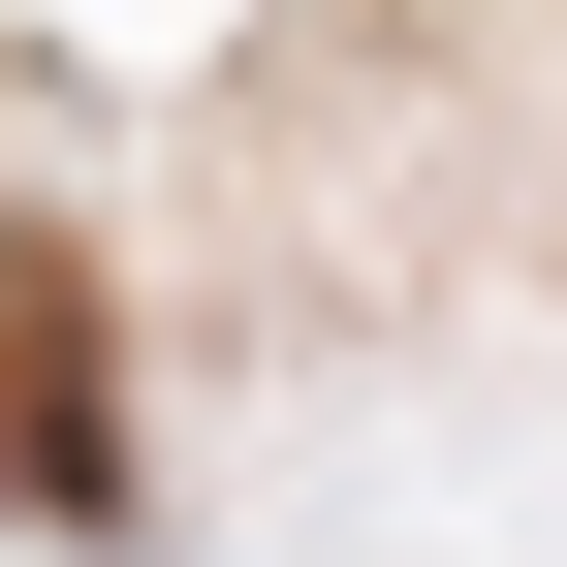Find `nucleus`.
<instances>
[{
    "label": "nucleus",
    "mask_w": 567,
    "mask_h": 567,
    "mask_svg": "<svg viewBox=\"0 0 567 567\" xmlns=\"http://www.w3.org/2000/svg\"><path fill=\"white\" fill-rule=\"evenodd\" d=\"M0 505H32V536L126 505V379H95V252H63V221H0Z\"/></svg>",
    "instance_id": "obj_1"
}]
</instances>
